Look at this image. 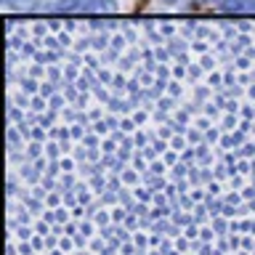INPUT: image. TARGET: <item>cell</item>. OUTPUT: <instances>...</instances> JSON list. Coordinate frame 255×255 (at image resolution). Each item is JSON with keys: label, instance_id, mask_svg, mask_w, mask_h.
<instances>
[{"label": "cell", "instance_id": "cell-2", "mask_svg": "<svg viewBox=\"0 0 255 255\" xmlns=\"http://www.w3.org/2000/svg\"><path fill=\"white\" fill-rule=\"evenodd\" d=\"M8 8H13V11H29L32 5H35V0H3Z\"/></svg>", "mask_w": 255, "mask_h": 255}, {"label": "cell", "instance_id": "cell-1", "mask_svg": "<svg viewBox=\"0 0 255 255\" xmlns=\"http://www.w3.org/2000/svg\"><path fill=\"white\" fill-rule=\"evenodd\" d=\"M61 11H115V3L112 0H67V3L59 5Z\"/></svg>", "mask_w": 255, "mask_h": 255}]
</instances>
